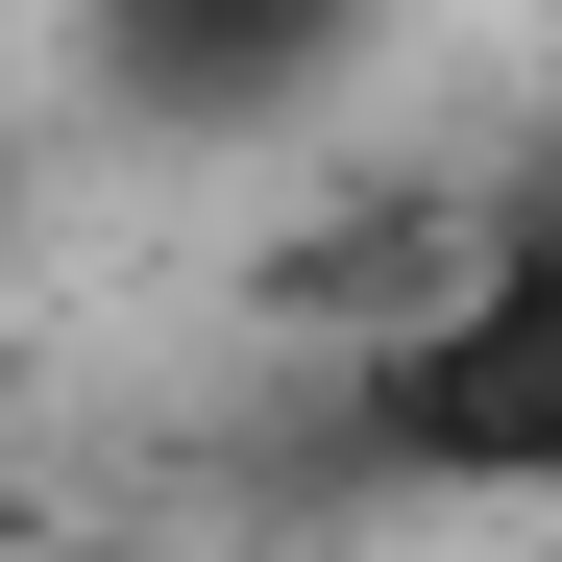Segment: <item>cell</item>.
I'll return each instance as SVG.
<instances>
[{
  "mask_svg": "<svg viewBox=\"0 0 562 562\" xmlns=\"http://www.w3.org/2000/svg\"><path fill=\"white\" fill-rule=\"evenodd\" d=\"M342 416H367V464H392V490L562 514V171H514V196L440 245V294L367 342Z\"/></svg>",
  "mask_w": 562,
  "mask_h": 562,
  "instance_id": "6da1fadb",
  "label": "cell"
},
{
  "mask_svg": "<svg viewBox=\"0 0 562 562\" xmlns=\"http://www.w3.org/2000/svg\"><path fill=\"white\" fill-rule=\"evenodd\" d=\"M367 25L392 0H74V74L147 147H269V123H318L367 74Z\"/></svg>",
  "mask_w": 562,
  "mask_h": 562,
  "instance_id": "7a4b0ae2",
  "label": "cell"
}]
</instances>
